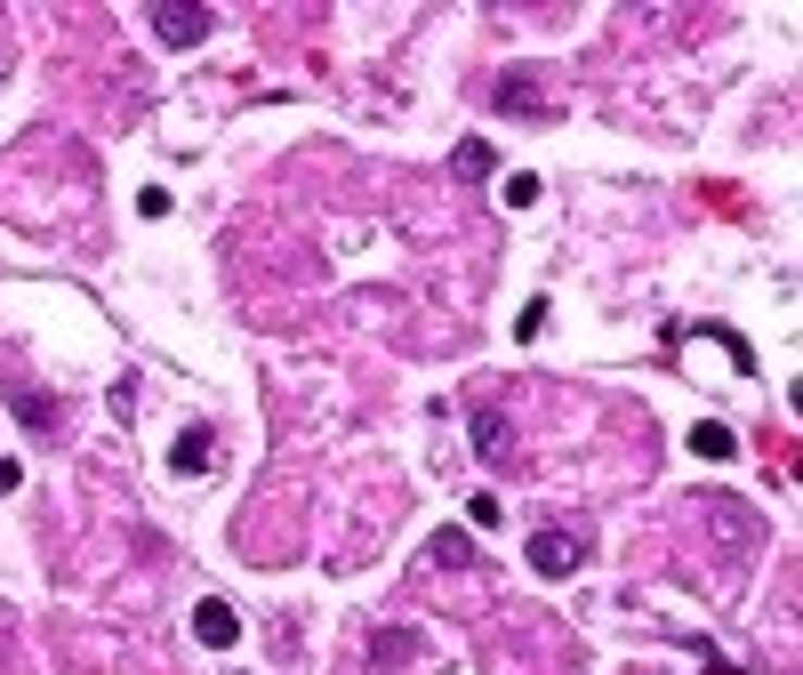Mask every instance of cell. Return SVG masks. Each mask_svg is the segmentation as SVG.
<instances>
[{
    "label": "cell",
    "mask_w": 803,
    "mask_h": 675,
    "mask_svg": "<svg viewBox=\"0 0 803 675\" xmlns=\"http://www.w3.org/2000/svg\"><path fill=\"white\" fill-rule=\"evenodd\" d=\"M193 636L210 643V651H234V643H241V620H234V603H225V596H201V603H193Z\"/></svg>",
    "instance_id": "6da1fadb"
},
{
    "label": "cell",
    "mask_w": 803,
    "mask_h": 675,
    "mask_svg": "<svg viewBox=\"0 0 803 675\" xmlns=\"http://www.w3.org/2000/svg\"><path fill=\"white\" fill-rule=\"evenodd\" d=\"M499 105L506 113H554V89H539L530 73H514V80H499Z\"/></svg>",
    "instance_id": "5b68a950"
},
{
    "label": "cell",
    "mask_w": 803,
    "mask_h": 675,
    "mask_svg": "<svg viewBox=\"0 0 803 675\" xmlns=\"http://www.w3.org/2000/svg\"><path fill=\"white\" fill-rule=\"evenodd\" d=\"M579 555H587V547L570 539V530H539V539H530V571H547V579H563V571H579Z\"/></svg>",
    "instance_id": "7a4b0ae2"
},
{
    "label": "cell",
    "mask_w": 803,
    "mask_h": 675,
    "mask_svg": "<svg viewBox=\"0 0 803 675\" xmlns=\"http://www.w3.org/2000/svg\"><path fill=\"white\" fill-rule=\"evenodd\" d=\"M731 450H739V435H731V426H724V418H699V426H691V459H707V466H724V459H731Z\"/></svg>",
    "instance_id": "8992f818"
},
{
    "label": "cell",
    "mask_w": 803,
    "mask_h": 675,
    "mask_svg": "<svg viewBox=\"0 0 803 675\" xmlns=\"http://www.w3.org/2000/svg\"><path fill=\"white\" fill-rule=\"evenodd\" d=\"M499 201H506V210H530V201H539V177H530V170H514L506 186H499Z\"/></svg>",
    "instance_id": "9c48e42d"
},
{
    "label": "cell",
    "mask_w": 803,
    "mask_h": 675,
    "mask_svg": "<svg viewBox=\"0 0 803 675\" xmlns=\"http://www.w3.org/2000/svg\"><path fill=\"white\" fill-rule=\"evenodd\" d=\"M450 170H459V177H490V170H499V153H490L482 137H466V146H459V161H450Z\"/></svg>",
    "instance_id": "ba28073f"
},
{
    "label": "cell",
    "mask_w": 803,
    "mask_h": 675,
    "mask_svg": "<svg viewBox=\"0 0 803 675\" xmlns=\"http://www.w3.org/2000/svg\"><path fill=\"white\" fill-rule=\"evenodd\" d=\"M410 651H418V636H410V627H394V636H378V667H386V660H394V667H402V660H410Z\"/></svg>",
    "instance_id": "30bf717a"
},
{
    "label": "cell",
    "mask_w": 803,
    "mask_h": 675,
    "mask_svg": "<svg viewBox=\"0 0 803 675\" xmlns=\"http://www.w3.org/2000/svg\"><path fill=\"white\" fill-rule=\"evenodd\" d=\"M539 330H547V298H530L523 322H514V338H539Z\"/></svg>",
    "instance_id": "8fae6325"
},
{
    "label": "cell",
    "mask_w": 803,
    "mask_h": 675,
    "mask_svg": "<svg viewBox=\"0 0 803 675\" xmlns=\"http://www.w3.org/2000/svg\"><path fill=\"white\" fill-rule=\"evenodd\" d=\"M153 33L170 40V49H193V40H210V9H153Z\"/></svg>",
    "instance_id": "3957f363"
},
{
    "label": "cell",
    "mask_w": 803,
    "mask_h": 675,
    "mask_svg": "<svg viewBox=\"0 0 803 675\" xmlns=\"http://www.w3.org/2000/svg\"><path fill=\"white\" fill-rule=\"evenodd\" d=\"M475 450H482V459H506V411H499V402L475 411Z\"/></svg>",
    "instance_id": "52a82bcc"
},
{
    "label": "cell",
    "mask_w": 803,
    "mask_h": 675,
    "mask_svg": "<svg viewBox=\"0 0 803 675\" xmlns=\"http://www.w3.org/2000/svg\"><path fill=\"white\" fill-rule=\"evenodd\" d=\"M210 459H217V435H210V426H185V435H177V475H210Z\"/></svg>",
    "instance_id": "277c9868"
}]
</instances>
